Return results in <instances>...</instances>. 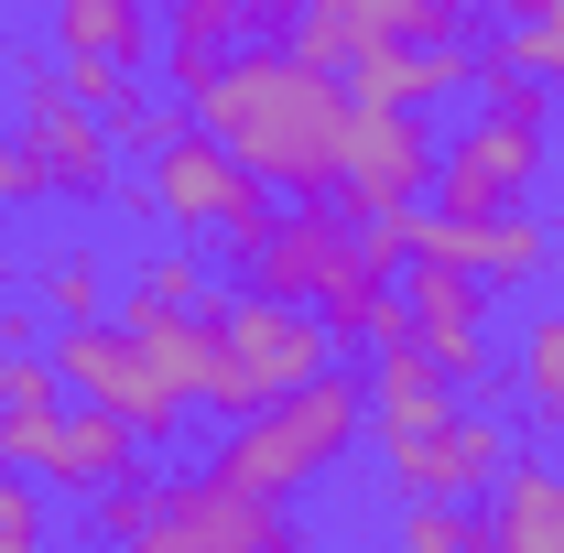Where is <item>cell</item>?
<instances>
[{
	"label": "cell",
	"mask_w": 564,
	"mask_h": 553,
	"mask_svg": "<svg viewBox=\"0 0 564 553\" xmlns=\"http://www.w3.org/2000/svg\"><path fill=\"white\" fill-rule=\"evenodd\" d=\"M489 532H499V553H564V467H499V488H489Z\"/></svg>",
	"instance_id": "cell-16"
},
{
	"label": "cell",
	"mask_w": 564,
	"mask_h": 553,
	"mask_svg": "<svg viewBox=\"0 0 564 553\" xmlns=\"http://www.w3.org/2000/svg\"><path fill=\"white\" fill-rule=\"evenodd\" d=\"M348 87L358 98H413V109H445L478 87V44L467 33H423V44H369L348 55Z\"/></svg>",
	"instance_id": "cell-13"
},
{
	"label": "cell",
	"mask_w": 564,
	"mask_h": 553,
	"mask_svg": "<svg viewBox=\"0 0 564 553\" xmlns=\"http://www.w3.org/2000/svg\"><path fill=\"white\" fill-rule=\"evenodd\" d=\"M510 402L532 413L543 445H564V304H532V315H521V347H510Z\"/></svg>",
	"instance_id": "cell-17"
},
{
	"label": "cell",
	"mask_w": 564,
	"mask_h": 553,
	"mask_svg": "<svg viewBox=\"0 0 564 553\" xmlns=\"http://www.w3.org/2000/svg\"><path fill=\"white\" fill-rule=\"evenodd\" d=\"M22 152L44 163V185H55V207H109L120 196V141H109V120L76 98L66 76L55 87H22Z\"/></svg>",
	"instance_id": "cell-10"
},
{
	"label": "cell",
	"mask_w": 564,
	"mask_h": 553,
	"mask_svg": "<svg viewBox=\"0 0 564 553\" xmlns=\"http://www.w3.org/2000/svg\"><path fill=\"white\" fill-rule=\"evenodd\" d=\"M293 11H304V0H250V44H282V33H293Z\"/></svg>",
	"instance_id": "cell-28"
},
{
	"label": "cell",
	"mask_w": 564,
	"mask_h": 553,
	"mask_svg": "<svg viewBox=\"0 0 564 553\" xmlns=\"http://www.w3.org/2000/svg\"><path fill=\"white\" fill-rule=\"evenodd\" d=\"M369 456H380V478L402 488V499H489V488H499V467L521 456V434H510L489 402H456L445 423L380 434Z\"/></svg>",
	"instance_id": "cell-8"
},
{
	"label": "cell",
	"mask_w": 564,
	"mask_h": 553,
	"mask_svg": "<svg viewBox=\"0 0 564 553\" xmlns=\"http://www.w3.org/2000/svg\"><path fill=\"white\" fill-rule=\"evenodd\" d=\"M66 87L109 120V141H131V152H152V141L185 120V109H163V98H152V76H141V66H109V55H66Z\"/></svg>",
	"instance_id": "cell-15"
},
{
	"label": "cell",
	"mask_w": 564,
	"mask_h": 553,
	"mask_svg": "<svg viewBox=\"0 0 564 553\" xmlns=\"http://www.w3.org/2000/svg\"><path fill=\"white\" fill-rule=\"evenodd\" d=\"M434 185V120L413 98H358L348 87V141H337V196L348 207H413Z\"/></svg>",
	"instance_id": "cell-9"
},
{
	"label": "cell",
	"mask_w": 564,
	"mask_h": 553,
	"mask_svg": "<svg viewBox=\"0 0 564 553\" xmlns=\"http://www.w3.org/2000/svg\"><path fill=\"white\" fill-rule=\"evenodd\" d=\"M554 174V131L521 120V109H489L456 120V141H434V196L456 217H499V207H532V185Z\"/></svg>",
	"instance_id": "cell-7"
},
{
	"label": "cell",
	"mask_w": 564,
	"mask_h": 553,
	"mask_svg": "<svg viewBox=\"0 0 564 553\" xmlns=\"http://www.w3.org/2000/svg\"><path fill=\"white\" fill-rule=\"evenodd\" d=\"M0 207H55V185H44V163L22 152V131L0 120Z\"/></svg>",
	"instance_id": "cell-27"
},
{
	"label": "cell",
	"mask_w": 564,
	"mask_h": 553,
	"mask_svg": "<svg viewBox=\"0 0 564 553\" xmlns=\"http://www.w3.org/2000/svg\"><path fill=\"white\" fill-rule=\"evenodd\" d=\"M55 488L44 478H22V467H0V553H33L44 532H55V510H44Z\"/></svg>",
	"instance_id": "cell-24"
},
{
	"label": "cell",
	"mask_w": 564,
	"mask_h": 553,
	"mask_svg": "<svg viewBox=\"0 0 564 553\" xmlns=\"http://www.w3.org/2000/svg\"><path fill=\"white\" fill-rule=\"evenodd\" d=\"M141 185H152V228H174V239H228V250H250V239L272 228V185H261L196 109L152 141V174H141Z\"/></svg>",
	"instance_id": "cell-4"
},
{
	"label": "cell",
	"mask_w": 564,
	"mask_h": 553,
	"mask_svg": "<svg viewBox=\"0 0 564 553\" xmlns=\"http://www.w3.org/2000/svg\"><path fill=\"white\" fill-rule=\"evenodd\" d=\"M391 532H402L413 553H478V543H499L478 499H402V521H391Z\"/></svg>",
	"instance_id": "cell-20"
},
{
	"label": "cell",
	"mask_w": 564,
	"mask_h": 553,
	"mask_svg": "<svg viewBox=\"0 0 564 553\" xmlns=\"http://www.w3.org/2000/svg\"><path fill=\"white\" fill-rule=\"evenodd\" d=\"M499 11H510V22H521V11H543V0H499Z\"/></svg>",
	"instance_id": "cell-30"
},
{
	"label": "cell",
	"mask_w": 564,
	"mask_h": 553,
	"mask_svg": "<svg viewBox=\"0 0 564 553\" xmlns=\"http://www.w3.org/2000/svg\"><path fill=\"white\" fill-rule=\"evenodd\" d=\"M33 304H44L55 326H76V315H109V261H98L87 239L44 250V261H33Z\"/></svg>",
	"instance_id": "cell-19"
},
{
	"label": "cell",
	"mask_w": 564,
	"mask_h": 553,
	"mask_svg": "<svg viewBox=\"0 0 564 553\" xmlns=\"http://www.w3.org/2000/svg\"><path fill=\"white\" fill-rule=\"evenodd\" d=\"M337 369V337L315 304H282V293H239V304H207V337H196V402L217 423L282 402L293 380Z\"/></svg>",
	"instance_id": "cell-3"
},
{
	"label": "cell",
	"mask_w": 564,
	"mask_h": 553,
	"mask_svg": "<svg viewBox=\"0 0 564 553\" xmlns=\"http://www.w3.org/2000/svg\"><path fill=\"white\" fill-rule=\"evenodd\" d=\"M510 55L564 87V0H543V11H521V22H510Z\"/></svg>",
	"instance_id": "cell-26"
},
{
	"label": "cell",
	"mask_w": 564,
	"mask_h": 553,
	"mask_svg": "<svg viewBox=\"0 0 564 553\" xmlns=\"http://www.w3.org/2000/svg\"><path fill=\"white\" fill-rule=\"evenodd\" d=\"M0 337H11V347H33V282H22V304L0 293Z\"/></svg>",
	"instance_id": "cell-29"
},
{
	"label": "cell",
	"mask_w": 564,
	"mask_h": 553,
	"mask_svg": "<svg viewBox=\"0 0 564 553\" xmlns=\"http://www.w3.org/2000/svg\"><path fill=\"white\" fill-rule=\"evenodd\" d=\"M337 207H348V196H337ZM413 217H423V207H348V239H358V261H369V272L413 261Z\"/></svg>",
	"instance_id": "cell-25"
},
{
	"label": "cell",
	"mask_w": 564,
	"mask_h": 553,
	"mask_svg": "<svg viewBox=\"0 0 564 553\" xmlns=\"http://www.w3.org/2000/svg\"><path fill=\"white\" fill-rule=\"evenodd\" d=\"M554 261H564V217H554Z\"/></svg>",
	"instance_id": "cell-31"
},
{
	"label": "cell",
	"mask_w": 564,
	"mask_h": 553,
	"mask_svg": "<svg viewBox=\"0 0 564 553\" xmlns=\"http://www.w3.org/2000/svg\"><path fill=\"white\" fill-rule=\"evenodd\" d=\"M554 174H564V141H554Z\"/></svg>",
	"instance_id": "cell-32"
},
{
	"label": "cell",
	"mask_w": 564,
	"mask_h": 553,
	"mask_svg": "<svg viewBox=\"0 0 564 553\" xmlns=\"http://www.w3.org/2000/svg\"><path fill=\"white\" fill-rule=\"evenodd\" d=\"M478 0H304L282 44H304L315 66H348L369 44H423V33H467Z\"/></svg>",
	"instance_id": "cell-12"
},
{
	"label": "cell",
	"mask_w": 564,
	"mask_h": 553,
	"mask_svg": "<svg viewBox=\"0 0 564 553\" xmlns=\"http://www.w3.org/2000/svg\"><path fill=\"white\" fill-rule=\"evenodd\" d=\"M141 553H293V499H261L217 467H163Z\"/></svg>",
	"instance_id": "cell-6"
},
{
	"label": "cell",
	"mask_w": 564,
	"mask_h": 553,
	"mask_svg": "<svg viewBox=\"0 0 564 553\" xmlns=\"http://www.w3.org/2000/svg\"><path fill=\"white\" fill-rule=\"evenodd\" d=\"M131 293H152V304H217L207 261H196V239H163V250L131 272Z\"/></svg>",
	"instance_id": "cell-21"
},
{
	"label": "cell",
	"mask_w": 564,
	"mask_h": 553,
	"mask_svg": "<svg viewBox=\"0 0 564 553\" xmlns=\"http://www.w3.org/2000/svg\"><path fill=\"white\" fill-rule=\"evenodd\" d=\"M44 402H66L55 347H11V337H0V413H44Z\"/></svg>",
	"instance_id": "cell-22"
},
{
	"label": "cell",
	"mask_w": 564,
	"mask_h": 553,
	"mask_svg": "<svg viewBox=\"0 0 564 553\" xmlns=\"http://www.w3.org/2000/svg\"><path fill=\"white\" fill-rule=\"evenodd\" d=\"M239 33H250V0H163V44H152V66L174 98H196L228 55H239Z\"/></svg>",
	"instance_id": "cell-14"
},
{
	"label": "cell",
	"mask_w": 564,
	"mask_h": 553,
	"mask_svg": "<svg viewBox=\"0 0 564 553\" xmlns=\"http://www.w3.org/2000/svg\"><path fill=\"white\" fill-rule=\"evenodd\" d=\"M369 434V380H348V369H315V380H293L282 402H261V413H239L228 434H217V478L261 488V499H304L315 478H337L348 467V445Z\"/></svg>",
	"instance_id": "cell-2"
},
{
	"label": "cell",
	"mask_w": 564,
	"mask_h": 553,
	"mask_svg": "<svg viewBox=\"0 0 564 553\" xmlns=\"http://www.w3.org/2000/svg\"><path fill=\"white\" fill-rule=\"evenodd\" d=\"M152 488H163V467H131V478L98 488V510H87L98 543H141V532H152Z\"/></svg>",
	"instance_id": "cell-23"
},
{
	"label": "cell",
	"mask_w": 564,
	"mask_h": 553,
	"mask_svg": "<svg viewBox=\"0 0 564 553\" xmlns=\"http://www.w3.org/2000/svg\"><path fill=\"white\" fill-rule=\"evenodd\" d=\"M272 196H337V141H348V87L304 44H239L228 66L185 98Z\"/></svg>",
	"instance_id": "cell-1"
},
{
	"label": "cell",
	"mask_w": 564,
	"mask_h": 553,
	"mask_svg": "<svg viewBox=\"0 0 564 553\" xmlns=\"http://www.w3.org/2000/svg\"><path fill=\"white\" fill-rule=\"evenodd\" d=\"M0 282H11V261H0Z\"/></svg>",
	"instance_id": "cell-33"
},
{
	"label": "cell",
	"mask_w": 564,
	"mask_h": 553,
	"mask_svg": "<svg viewBox=\"0 0 564 553\" xmlns=\"http://www.w3.org/2000/svg\"><path fill=\"white\" fill-rule=\"evenodd\" d=\"M55 380H66L76 402H98V413H120L141 434V445H174L185 434V391L141 358V337L120 326V315H76V326H55Z\"/></svg>",
	"instance_id": "cell-5"
},
{
	"label": "cell",
	"mask_w": 564,
	"mask_h": 553,
	"mask_svg": "<svg viewBox=\"0 0 564 553\" xmlns=\"http://www.w3.org/2000/svg\"><path fill=\"white\" fill-rule=\"evenodd\" d=\"M55 44L66 55H109V66H152L163 11L152 0H55Z\"/></svg>",
	"instance_id": "cell-18"
},
{
	"label": "cell",
	"mask_w": 564,
	"mask_h": 553,
	"mask_svg": "<svg viewBox=\"0 0 564 553\" xmlns=\"http://www.w3.org/2000/svg\"><path fill=\"white\" fill-rule=\"evenodd\" d=\"M358 261V239H348V207H315V196H293V207L239 250V293H282V304H315L326 282Z\"/></svg>",
	"instance_id": "cell-11"
}]
</instances>
